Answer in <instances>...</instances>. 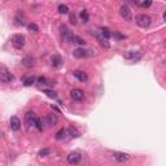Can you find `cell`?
<instances>
[{"label":"cell","mask_w":166,"mask_h":166,"mask_svg":"<svg viewBox=\"0 0 166 166\" xmlns=\"http://www.w3.org/2000/svg\"><path fill=\"white\" fill-rule=\"evenodd\" d=\"M151 17L148 16V15H139L136 17V24H138V26H140V27H148L149 25H151Z\"/></svg>","instance_id":"7"},{"label":"cell","mask_w":166,"mask_h":166,"mask_svg":"<svg viewBox=\"0 0 166 166\" xmlns=\"http://www.w3.org/2000/svg\"><path fill=\"white\" fill-rule=\"evenodd\" d=\"M123 57L126 60H132V61H138V60H140L141 57V53L140 52H135V51H128L123 55Z\"/></svg>","instance_id":"10"},{"label":"cell","mask_w":166,"mask_h":166,"mask_svg":"<svg viewBox=\"0 0 166 166\" xmlns=\"http://www.w3.org/2000/svg\"><path fill=\"white\" fill-rule=\"evenodd\" d=\"M113 158L117 161V162H125L130 158V154L123 153V152H114L113 153Z\"/></svg>","instance_id":"11"},{"label":"cell","mask_w":166,"mask_h":166,"mask_svg":"<svg viewBox=\"0 0 166 166\" xmlns=\"http://www.w3.org/2000/svg\"><path fill=\"white\" fill-rule=\"evenodd\" d=\"M36 117L35 113L33 112V110H29L26 114H25V125L27 128H30L31 126H35V122H36Z\"/></svg>","instance_id":"6"},{"label":"cell","mask_w":166,"mask_h":166,"mask_svg":"<svg viewBox=\"0 0 166 166\" xmlns=\"http://www.w3.org/2000/svg\"><path fill=\"white\" fill-rule=\"evenodd\" d=\"M9 125H11V128L13 131H18L21 128V121L18 119V117L13 116L11 117V121H9Z\"/></svg>","instance_id":"12"},{"label":"cell","mask_w":166,"mask_h":166,"mask_svg":"<svg viewBox=\"0 0 166 166\" xmlns=\"http://www.w3.org/2000/svg\"><path fill=\"white\" fill-rule=\"evenodd\" d=\"M51 65H52L53 68L58 69L60 66L62 65V58L58 56V55H53L52 57H51Z\"/></svg>","instance_id":"15"},{"label":"cell","mask_w":166,"mask_h":166,"mask_svg":"<svg viewBox=\"0 0 166 166\" xmlns=\"http://www.w3.org/2000/svg\"><path fill=\"white\" fill-rule=\"evenodd\" d=\"M44 118H36V122H35V127L38 128L39 131H43L44 130Z\"/></svg>","instance_id":"22"},{"label":"cell","mask_w":166,"mask_h":166,"mask_svg":"<svg viewBox=\"0 0 166 166\" xmlns=\"http://www.w3.org/2000/svg\"><path fill=\"white\" fill-rule=\"evenodd\" d=\"M164 20H165V21H166V12H165V13H164Z\"/></svg>","instance_id":"33"},{"label":"cell","mask_w":166,"mask_h":166,"mask_svg":"<svg viewBox=\"0 0 166 166\" xmlns=\"http://www.w3.org/2000/svg\"><path fill=\"white\" fill-rule=\"evenodd\" d=\"M82 158H83V156H82L81 152L74 151V152H71V153H69V156H68V162L70 164V165H77V164L81 162Z\"/></svg>","instance_id":"5"},{"label":"cell","mask_w":166,"mask_h":166,"mask_svg":"<svg viewBox=\"0 0 166 166\" xmlns=\"http://www.w3.org/2000/svg\"><path fill=\"white\" fill-rule=\"evenodd\" d=\"M11 42H12V45L16 49H22V48H24V45H25V43H26V39H25L24 35L16 34V35L12 36V40Z\"/></svg>","instance_id":"3"},{"label":"cell","mask_w":166,"mask_h":166,"mask_svg":"<svg viewBox=\"0 0 166 166\" xmlns=\"http://www.w3.org/2000/svg\"><path fill=\"white\" fill-rule=\"evenodd\" d=\"M119 13H121V16L125 21L127 22H131L132 21V13L130 11V8H128L127 5H122L121 9H119Z\"/></svg>","instance_id":"8"},{"label":"cell","mask_w":166,"mask_h":166,"mask_svg":"<svg viewBox=\"0 0 166 166\" xmlns=\"http://www.w3.org/2000/svg\"><path fill=\"white\" fill-rule=\"evenodd\" d=\"M68 132H69V135H70L71 138H78V136L81 135L79 131H78L74 126H70V127H69V128H68Z\"/></svg>","instance_id":"23"},{"label":"cell","mask_w":166,"mask_h":166,"mask_svg":"<svg viewBox=\"0 0 166 166\" xmlns=\"http://www.w3.org/2000/svg\"><path fill=\"white\" fill-rule=\"evenodd\" d=\"M15 20L17 21L16 24L17 25H25V16H24V13H22L21 11H18L17 12V15H16V18Z\"/></svg>","instance_id":"17"},{"label":"cell","mask_w":166,"mask_h":166,"mask_svg":"<svg viewBox=\"0 0 166 166\" xmlns=\"http://www.w3.org/2000/svg\"><path fill=\"white\" fill-rule=\"evenodd\" d=\"M165 45H166V39H165Z\"/></svg>","instance_id":"34"},{"label":"cell","mask_w":166,"mask_h":166,"mask_svg":"<svg viewBox=\"0 0 166 166\" xmlns=\"http://www.w3.org/2000/svg\"><path fill=\"white\" fill-rule=\"evenodd\" d=\"M44 94L51 99H57V94L53 90H44Z\"/></svg>","instance_id":"25"},{"label":"cell","mask_w":166,"mask_h":166,"mask_svg":"<svg viewBox=\"0 0 166 166\" xmlns=\"http://www.w3.org/2000/svg\"><path fill=\"white\" fill-rule=\"evenodd\" d=\"M0 81H2L3 83H11V82L15 81V77H13V74L8 70L5 66L0 68Z\"/></svg>","instance_id":"2"},{"label":"cell","mask_w":166,"mask_h":166,"mask_svg":"<svg viewBox=\"0 0 166 166\" xmlns=\"http://www.w3.org/2000/svg\"><path fill=\"white\" fill-rule=\"evenodd\" d=\"M49 153H51V151H49L48 148H44V149L39 151V156H40V157H44V156H48Z\"/></svg>","instance_id":"30"},{"label":"cell","mask_w":166,"mask_h":166,"mask_svg":"<svg viewBox=\"0 0 166 166\" xmlns=\"http://www.w3.org/2000/svg\"><path fill=\"white\" fill-rule=\"evenodd\" d=\"M44 123L49 127H53L57 123V117L55 116V114H48V116L44 117Z\"/></svg>","instance_id":"14"},{"label":"cell","mask_w":166,"mask_h":166,"mask_svg":"<svg viewBox=\"0 0 166 166\" xmlns=\"http://www.w3.org/2000/svg\"><path fill=\"white\" fill-rule=\"evenodd\" d=\"M135 3L141 8H148L152 5V0H135Z\"/></svg>","instance_id":"19"},{"label":"cell","mask_w":166,"mask_h":166,"mask_svg":"<svg viewBox=\"0 0 166 166\" xmlns=\"http://www.w3.org/2000/svg\"><path fill=\"white\" fill-rule=\"evenodd\" d=\"M4 2H7V0H4Z\"/></svg>","instance_id":"35"},{"label":"cell","mask_w":166,"mask_h":166,"mask_svg":"<svg viewBox=\"0 0 166 166\" xmlns=\"http://www.w3.org/2000/svg\"><path fill=\"white\" fill-rule=\"evenodd\" d=\"M34 82H35V78H34L33 75H30V77H24V79H22V83H24V86H26V87L34 85Z\"/></svg>","instance_id":"20"},{"label":"cell","mask_w":166,"mask_h":166,"mask_svg":"<svg viewBox=\"0 0 166 166\" xmlns=\"http://www.w3.org/2000/svg\"><path fill=\"white\" fill-rule=\"evenodd\" d=\"M70 22H71L73 25H77V17H75L74 15H71V16H70Z\"/></svg>","instance_id":"32"},{"label":"cell","mask_w":166,"mask_h":166,"mask_svg":"<svg viewBox=\"0 0 166 166\" xmlns=\"http://www.w3.org/2000/svg\"><path fill=\"white\" fill-rule=\"evenodd\" d=\"M112 36H114L116 39H118V40H121V39H126V36L125 35H122V34H119L118 31H114V33L112 34Z\"/></svg>","instance_id":"29"},{"label":"cell","mask_w":166,"mask_h":166,"mask_svg":"<svg viewBox=\"0 0 166 166\" xmlns=\"http://www.w3.org/2000/svg\"><path fill=\"white\" fill-rule=\"evenodd\" d=\"M65 135H66V130H65V128H61V130H58V131L56 132V135H55V139H56V140H62L64 138H65Z\"/></svg>","instance_id":"24"},{"label":"cell","mask_w":166,"mask_h":166,"mask_svg":"<svg viewBox=\"0 0 166 166\" xmlns=\"http://www.w3.org/2000/svg\"><path fill=\"white\" fill-rule=\"evenodd\" d=\"M74 43L79 44V45H82V47H83V45L86 44V42H85V39H82L81 36H77V35H75V38H74Z\"/></svg>","instance_id":"28"},{"label":"cell","mask_w":166,"mask_h":166,"mask_svg":"<svg viewBox=\"0 0 166 166\" xmlns=\"http://www.w3.org/2000/svg\"><path fill=\"white\" fill-rule=\"evenodd\" d=\"M99 34L103 36V38H105V39H109L110 36H112V33H110V30L108 29V27H101L100 31H99Z\"/></svg>","instance_id":"18"},{"label":"cell","mask_w":166,"mask_h":166,"mask_svg":"<svg viewBox=\"0 0 166 166\" xmlns=\"http://www.w3.org/2000/svg\"><path fill=\"white\" fill-rule=\"evenodd\" d=\"M60 31H61V39L65 42V43H74L75 35L71 33V30L69 29L68 26L62 25L61 27H60Z\"/></svg>","instance_id":"1"},{"label":"cell","mask_w":166,"mask_h":166,"mask_svg":"<svg viewBox=\"0 0 166 166\" xmlns=\"http://www.w3.org/2000/svg\"><path fill=\"white\" fill-rule=\"evenodd\" d=\"M58 12L61 13V15H66V13H69V8L66 5H58Z\"/></svg>","instance_id":"27"},{"label":"cell","mask_w":166,"mask_h":166,"mask_svg":"<svg viewBox=\"0 0 166 166\" xmlns=\"http://www.w3.org/2000/svg\"><path fill=\"white\" fill-rule=\"evenodd\" d=\"M94 55V52H92L91 49H85L83 47L81 48H77L73 51V56L77 57V58H85V57H90Z\"/></svg>","instance_id":"4"},{"label":"cell","mask_w":166,"mask_h":166,"mask_svg":"<svg viewBox=\"0 0 166 166\" xmlns=\"http://www.w3.org/2000/svg\"><path fill=\"white\" fill-rule=\"evenodd\" d=\"M79 17H81V20H82V22H83V24H87V22H88V20H90L88 12H87L86 9H83V11L79 13Z\"/></svg>","instance_id":"21"},{"label":"cell","mask_w":166,"mask_h":166,"mask_svg":"<svg viewBox=\"0 0 166 166\" xmlns=\"http://www.w3.org/2000/svg\"><path fill=\"white\" fill-rule=\"evenodd\" d=\"M27 29H29L30 31H33V33H38V31H39L38 25H36V24H33V22L27 25Z\"/></svg>","instance_id":"26"},{"label":"cell","mask_w":166,"mask_h":166,"mask_svg":"<svg viewBox=\"0 0 166 166\" xmlns=\"http://www.w3.org/2000/svg\"><path fill=\"white\" fill-rule=\"evenodd\" d=\"M70 96L74 101H82L83 99H85V92H83L82 90H79V88H74V90L70 91Z\"/></svg>","instance_id":"9"},{"label":"cell","mask_w":166,"mask_h":166,"mask_svg":"<svg viewBox=\"0 0 166 166\" xmlns=\"http://www.w3.org/2000/svg\"><path fill=\"white\" fill-rule=\"evenodd\" d=\"M38 82L40 83V85H51V83H49L47 79H45L44 77H39V78H38Z\"/></svg>","instance_id":"31"},{"label":"cell","mask_w":166,"mask_h":166,"mask_svg":"<svg viewBox=\"0 0 166 166\" xmlns=\"http://www.w3.org/2000/svg\"><path fill=\"white\" fill-rule=\"evenodd\" d=\"M22 65H24L25 68H27V69L33 68V66H34V58H33V57H30V56L25 57L24 60H22Z\"/></svg>","instance_id":"16"},{"label":"cell","mask_w":166,"mask_h":166,"mask_svg":"<svg viewBox=\"0 0 166 166\" xmlns=\"http://www.w3.org/2000/svg\"><path fill=\"white\" fill-rule=\"evenodd\" d=\"M73 75H74L79 82H87V81H88V75H87V73L82 71V70H74V71H73Z\"/></svg>","instance_id":"13"}]
</instances>
